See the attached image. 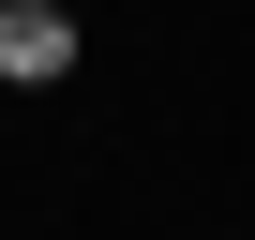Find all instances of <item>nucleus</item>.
Wrapping results in <instances>:
<instances>
[{"instance_id":"1","label":"nucleus","mask_w":255,"mask_h":240,"mask_svg":"<svg viewBox=\"0 0 255 240\" xmlns=\"http://www.w3.org/2000/svg\"><path fill=\"white\" fill-rule=\"evenodd\" d=\"M75 30H60V0H0V75H60Z\"/></svg>"}]
</instances>
